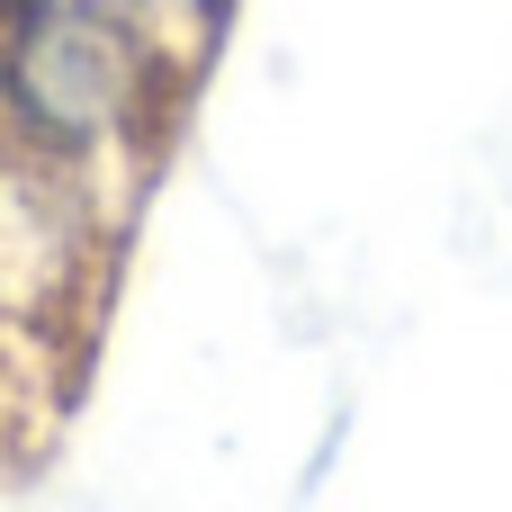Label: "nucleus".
I'll use <instances>...</instances> for the list:
<instances>
[{
  "label": "nucleus",
  "instance_id": "f257e3e1",
  "mask_svg": "<svg viewBox=\"0 0 512 512\" xmlns=\"http://www.w3.org/2000/svg\"><path fill=\"white\" fill-rule=\"evenodd\" d=\"M135 63H144L135 36L108 27L99 9H36L27 36H18V54H9V90H18V108L36 126H54V135L81 144V135H99V126L126 117Z\"/></svg>",
  "mask_w": 512,
  "mask_h": 512
}]
</instances>
